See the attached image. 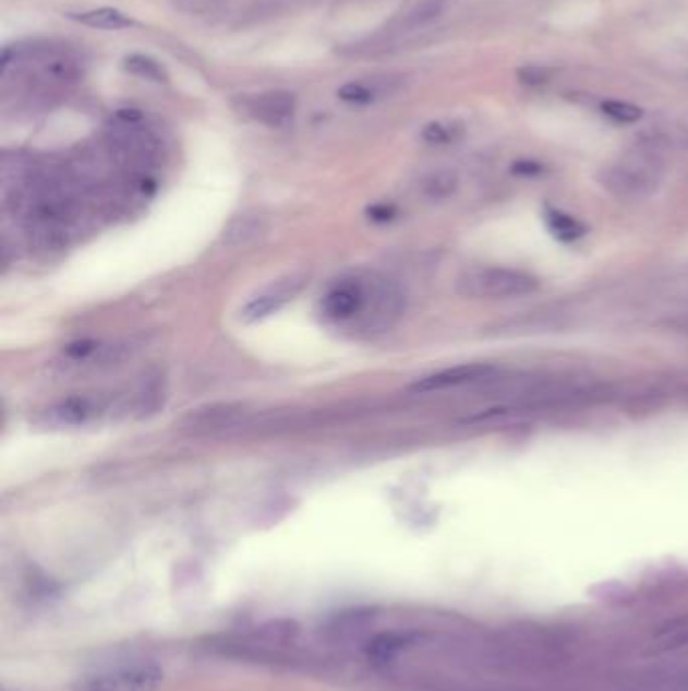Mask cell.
I'll return each instance as SVG.
<instances>
[{"instance_id":"obj_1","label":"cell","mask_w":688,"mask_h":691,"mask_svg":"<svg viewBox=\"0 0 688 691\" xmlns=\"http://www.w3.org/2000/svg\"><path fill=\"white\" fill-rule=\"evenodd\" d=\"M405 312V294L378 272L348 273L327 287L319 313L329 327L355 338L390 330Z\"/></svg>"},{"instance_id":"obj_2","label":"cell","mask_w":688,"mask_h":691,"mask_svg":"<svg viewBox=\"0 0 688 691\" xmlns=\"http://www.w3.org/2000/svg\"><path fill=\"white\" fill-rule=\"evenodd\" d=\"M664 177V158L654 144H638L614 163L606 164L598 182L618 201L638 203L647 201L661 189Z\"/></svg>"},{"instance_id":"obj_3","label":"cell","mask_w":688,"mask_h":691,"mask_svg":"<svg viewBox=\"0 0 688 691\" xmlns=\"http://www.w3.org/2000/svg\"><path fill=\"white\" fill-rule=\"evenodd\" d=\"M540 289V279L531 273L481 265L462 272L457 279V291L464 298L473 299H514L526 298Z\"/></svg>"},{"instance_id":"obj_4","label":"cell","mask_w":688,"mask_h":691,"mask_svg":"<svg viewBox=\"0 0 688 691\" xmlns=\"http://www.w3.org/2000/svg\"><path fill=\"white\" fill-rule=\"evenodd\" d=\"M448 0H419L405 13L394 16L390 23L364 43L353 45V53H378L379 49H386L391 43L400 41L408 35L417 33L420 28L429 27L440 14L445 13Z\"/></svg>"},{"instance_id":"obj_5","label":"cell","mask_w":688,"mask_h":691,"mask_svg":"<svg viewBox=\"0 0 688 691\" xmlns=\"http://www.w3.org/2000/svg\"><path fill=\"white\" fill-rule=\"evenodd\" d=\"M164 674L156 665L118 667L94 676H85L75 683V691H156L162 686Z\"/></svg>"},{"instance_id":"obj_6","label":"cell","mask_w":688,"mask_h":691,"mask_svg":"<svg viewBox=\"0 0 688 691\" xmlns=\"http://www.w3.org/2000/svg\"><path fill=\"white\" fill-rule=\"evenodd\" d=\"M241 109L244 116L267 128H287L295 120L298 97L287 90H267L243 97Z\"/></svg>"},{"instance_id":"obj_7","label":"cell","mask_w":688,"mask_h":691,"mask_svg":"<svg viewBox=\"0 0 688 691\" xmlns=\"http://www.w3.org/2000/svg\"><path fill=\"white\" fill-rule=\"evenodd\" d=\"M495 374H497V367H495V365H486V362L459 365V367L445 368V370L432 372L429 377L414 380V382L408 386V393H443V391L459 389V386H467V384L488 382V380L495 379Z\"/></svg>"},{"instance_id":"obj_8","label":"cell","mask_w":688,"mask_h":691,"mask_svg":"<svg viewBox=\"0 0 688 691\" xmlns=\"http://www.w3.org/2000/svg\"><path fill=\"white\" fill-rule=\"evenodd\" d=\"M106 401L97 394H75L45 408L41 422L47 427H82L106 413Z\"/></svg>"},{"instance_id":"obj_9","label":"cell","mask_w":688,"mask_h":691,"mask_svg":"<svg viewBox=\"0 0 688 691\" xmlns=\"http://www.w3.org/2000/svg\"><path fill=\"white\" fill-rule=\"evenodd\" d=\"M405 75H374L365 80L343 83L338 90L339 99L355 106H370L388 99L405 87Z\"/></svg>"},{"instance_id":"obj_10","label":"cell","mask_w":688,"mask_h":691,"mask_svg":"<svg viewBox=\"0 0 688 691\" xmlns=\"http://www.w3.org/2000/svg\"><path fill=\"white\" fill-rule=\"evenodd\" d=\"M303 284H305L303 277H287L283 282L270 285L263 294H258V296L251 299L241 310L243 322L253 324V322H261V320L269 318L273 313L279 312L289 299L298 296Z\"/></svg>"},{"instance_id":"obj_11","label":"cell","mask_w":688,"mask_h":691,"mask_svg":"<svg viewBox=\"0 0 688 691\" xmlns=\"http://www.w3.org/2000/svg\"><path fill=\"white\" fill-rule=\"evenodd\" d=\"M243 0H170L176 13H182L192 19L203 21H218L234 14Z\"/></svg>"},{"instance_id":"obj_12","label":"cell","mask_w":688,"mask_h":691,"mask_svg":"<svg viewBox=\"0 0 688 691\" xmlns=\"http://www.w3.org/2000/svg\"><path fill=\"white\" fill-rule=\"evenodd\" d=\"M69 19H73L75 23L85 25V27L101 28V31H122V28L134 27V19L128 13H123L120 9H111V7H99V9H89L83 13L68 14Z\"/></svg>"},{"instance_id":"obj_13","label":"cell","mask_w":688,"mask_h":691,"mask_svg":"<svg viewBox=\"0 0 688 691\" xmlns=\"http://www.w3.org/2000/svg\"><path fill=\"white\" fill-rule=\"evenodd\" d=\"M244 417L243 407H213L203 408L201 413L192 415L190 417V425L194 431H222V429H230L234 427L239 420Z\"/></svg>"},{"instance_id":"obj_14","label":"cell","mask_w":688,"mask_h":691,"mask_svg":"<svg viewBox=\"0 0 688 691\" xmlns=\"http://www.w3.org/2000/svg\"><path fill=\"white\" fill-rule=\"evenodd\" d=\"M265 233V218L253 213H244L232 218L222 233V243L227 247H244Z\"/></svg>"},{"instance_id":"obj_15","label":"cell","mask_w":688,"mask_h":691,"mask_svg":"<svg viewBox=\"0 0 688 691\" xmlns=\"http://www.w3.org/2000/svg\"><path fill=\"white\" fill-rule=\"evenodd\" d=\"M460 178L452 168H436L420 180V192L429 201H446L459 190Z\"/></svg>"},{"instance_id":"obj_16","label":"cell","mask_w":688,"mask_h":691,"mask_svg":"<svg viewBox=\"0 0 688 691\" xmlns=\"http://www.w3.org/2000/svg\"><path fill=\"white\" fill-rule=\"evenodd\" d=\"M123 68H125V71H130L132 75H135V78L146 80V82H168V73L162 68V63L152 59L148 55H130L123 61Z\"/></svg>"},{"instance_id":"obj_17","label":"cell","mask_w":688,"mask_h":691,"mask_svg":"<svg viewBox=\"0 0 688 691\" xmlns=\"http://www.w3.org/2000/svg\"><path fill=\"white\" fill-rule=\"evenodd\" d=\"M547 227L562 241H576V239H580V237L586 235V227L581 225L578 218L569 217V215L559 213V211H550L547 213Z\"/></svg>"},{"instance_id":"obj_18","label":"cell","mask_w":688,"mask_h":691,"mask_svg":"<svg viewBox=\"0 0 688 691\" xmlns=\"http://www.w3.org/2000/svg\"><path fill=\"white\" fill-rule=\"evenodd\" d=\"M405 641L406 639L400 638V635L384 633V635H378V638L370 643L367 655H370V659H374L376 664H384V662L391 659L398 651L405 647Z\"/></svg>"},{"instance_id":"obj_19","label":"cell","mask_w":688,"mask_h":691,"mask_svg":"<svg viewBox=\"0 0 688 691\" xmlns=\"http://www.w3.org/2000/svg\"><path fill=\"white\" fill-rule=\"evenodd\" d=\"M602 111L607 118H612L614 122L635 123L642 118V109L628 104V102H618V99H607L602 104Z\"/></svg>"},{"instance_id":"obj_20","label":"cell","mask_w":688,"mask_h":691,"mask_svg":"<svg viewBox=\"0 0 688 691\" xmlns=\"http://www.w3.org/2000/svg\"><path fill=\"white\" fill-rule=\"evenodd\" d=\"M99 350V344L94 339H80V342H73L65 348L69 360L73 362H85V360H92L94 354Z\"/></svg>"},{"instance_id":"obj_21","label":"cell","mask_w":688,"mask_h":691,"mask_svg":"<svg viewBox=\"0 0 688 691\" xmlns=\"http://www.w3.org/2000/svg\"><path fill=\"white\" fill-rule=\"evenodd\" d=\"M422 138L431 144H448L455 140V128H450L448 123L432 122L424 128Z\"/></svg>"},{"instance_id":"obj_22","label":"cell","mask_w":688,"mask_h":691,"mask_svg":"<svg viewBox=\"0 0 688 691\" xmlns=\"http://www.w3.org/2000/svg\"><path fill=\"white\" fill-rule=\"evenodd\" d=\"M521 82L527 85H541V83L547 82V71L545 69L529 68L521 73Z\"/></svg>"},{"instance_id":"obj_23","label":"cell","mask_w":688,"mask_h":691,"mask_svg":"<svg viewBox=\"0 0 688 691\" xmlns=\"http://www.w3.org/2000/svg\"><path fill=\"white\" fill-rule=\"evenodd\" d=\"M370 215L374 221H390L394 217V209L388 204H376L374 209H370Z\"/></svg>"},{"instance_id":"obj_24","label":"cell","mask_w":688,"mask_h":691,"mask_svg":"<svg viewBox=\"0 0 688 691\" xmlns=\"http://www.w3.org/2000/svg\"><path fill=\"white\" fill-rule=\"evenodd\" d=\"M515 172H521V175L533 172V175H538V172H541V166L533 163H519L515 164Z\"/></svg>"}]
</instances>
